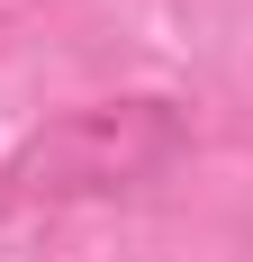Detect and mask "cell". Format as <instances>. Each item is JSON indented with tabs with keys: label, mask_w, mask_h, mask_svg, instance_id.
<instances>
[{
	"label": "cell",
	"mask_w": 253,
	"mask_h": 262,
	"mask_svg": "<svg viewBox=\"0 0 253 262\" xmlns=\"http://www.w3.org/2000/svg\"><path fill=\"white\" fill-rule=\"evenodd\" d=\"M190 154V108L163 91H118V100H81L18 136V154L0 163V199L9 208H73V199H126L154 190Z\"/></svg>",
	"instance_id": "obj_1"
}]
</instances>
